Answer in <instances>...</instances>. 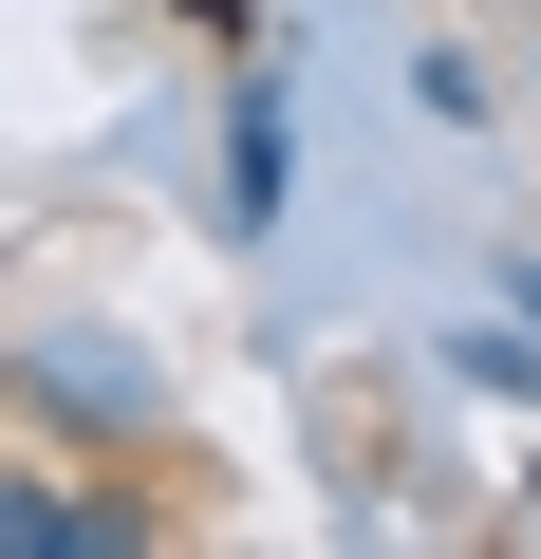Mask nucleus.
<instances>
[{"mask_svg": "<svg viewBox=\"0 0 541 559\" xmlns=\"http://www.w3.org/2000/svg\"><path fill=\"white\" fill-rule=\"evenodd\" d=\"M0 559H150V503H113V485H57V466H20V485H0Z\"/></svg>", "mask_w": 541, "mask_h": 559, "instance_id": "f257e3e1", "label": "nucleus"}, {"mask_svg": "<svg viewBox=\"0 0 541 559\" xmlns=\"http://www.w3.org/2000/svg\"><path fill=\"white\" fill-rule=\"evenodd\" d=\"M281 205H299V112H281V94L243 75V94H224V224L261 242V224H281Z\"/></svg>", "mask_w": 541, "mask_h": 559, "instance_id": "f03ea898", "label": "nucleus"}, {"mask_svg": "<svg viewBox=\"0 0 541 559\" xmlns=\"http://www.w3.org/2000/svg\"><path fill=\"white\" fill-rule=\"evenodd\" d=\"M448 373H467V392H504V411H541V336H448Z\"/></svg>", "mask_w": 541, "mask_h": 559, "instance_id": "7ed1b4c3", "label": "nucleus"}, {"mask_svg": "<svg viewBox=\"0 0 541 559\" xmlns=\"http://www.w3.org/2000/svg\"><path fill=\"white\" fill-rule=\"evenodd\" d=\"M168 20H205V38H243V0H168Z\"/></svg>", "mask_w": 541, "mask_h": 559, "instance_id": "20e7f679", "label": "nucleus"}]
</instances>
